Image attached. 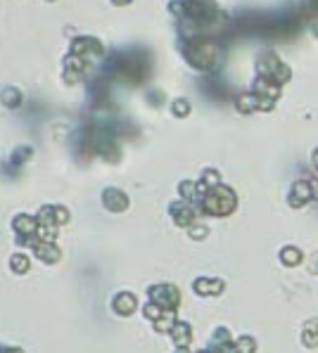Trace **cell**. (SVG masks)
<instances>
[{
	"instance_id": "obj_1",
	"label": "cell",
	"mask_w": 318,
	"mask_h": 353,
	"mask_svg": "<svg viewBox=\"0 0 318 353\" xmlns=\"http://www.w3.org/2000/svg\"><path fill=\"white\" fill-rule=\"evenodd\" d=\"M88 53H100V43L98 41H93V38H76L74 43H71V55H88Z\"/></svg>"
},
{
	"instance_id": "obj_2",
	"label": "cell",
	"mask_w": 318,
	"mask_h": 353,
	"mask_svg": "<svg viewBox=\"0 0 318 353\" xmlns=\"http://www.w3.org/2000/svg\"><path fill=\"white\" fill-rule=\"evenodd\" d=\"M5 102H7V105H14V102H17V100H19V95H17V93H14V90H7V93H5Z\"/></svg>"
},
{
	"instance_id": "obj_3",
	"label": "cell",
	"mask_w": 318,
	"mask_h": 353,
	"mask_svg": "<svg viewBox=\"0 0 318 353\" xmlns=\"http://www.w3.org/2000/svg\"><path fill=\"white\" fill-rule=\"evenodd\" d=\"M117 2H128V0H117Z\"/></svg>"
}]
</instances>
